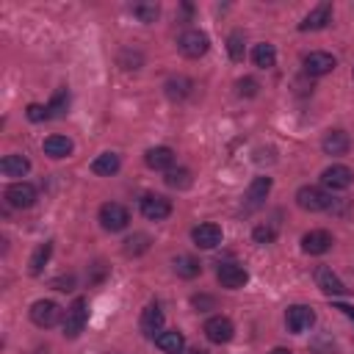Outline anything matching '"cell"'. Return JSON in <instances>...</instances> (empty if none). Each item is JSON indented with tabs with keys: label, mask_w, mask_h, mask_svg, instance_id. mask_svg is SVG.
Returning a JSON list of instances; mask_svg holds the SVG:
<instances>
[{
	"label": "cell",
	"mask_w": 354,
	"mask_h": 354,
	"mask_svg": "<svg viewBox=\"0 0 354 354\" xmlns=\"http://www.w3.org/2000/svg\"><path fill=\"white\" fill-rule=\"evenodd\" d=\"M177 47L185 58H202L207 50H210V39L207 33H202L199 28H188L183 30V36L177 39Z\"/></svg>",
	"instance_id": "1"
},
{
	"label": "cell",
	"mask_w": 354,
	"mask_h": 354,
	"mask_svg": "<svg viewBox=\"0 0 354 354\" xmlns=\"http://www.w3.org/2000/svg\"><path fill=\"white\" fill-rule=\"evenodd\" d=\"M86 321H88L86 299H75V301L66 307V313H64V337H69V340L80 337V332H83Z\"/></svg>",
	"instance_id": "2"
},
{
	"label": "cell",
	"mask_w": 354,
	"mask_h": 354,
	"mask_svg": "<svg viewBox=\"0 0 354 354\" xmlns=\"http://www.w3.org/2000/svg\"><path fill=\"white\" fill-rule=\"evenodd\" d=\"M296 205H299L301 210L318 213V210H326V207L332 205V196H329L324 188H318V185H301V188L296 191Z\"/></svg>",
	"instance_id": "3"
},
{
	"label": "cell",
	"mask_w": 354,
	"mask_h": 354,
	"mask_svg": "<svg viewBox=\"0 0 354 354\" xmlns=\"http://www.w3.org/2000/svg\"><path fill=\"white\" fill-rule=\"evenodd\" d=\"M127 221H130V213H127L124 205H119V202H105V205L100 207V224H102V230L119 232V230L127 227Z\"/></svg>",
	"instance_id": "4"
},
{
	"label": "cell",
	"mask_w": 354,
	"mask_h": 354,
	"mask_svg": "<svg viewBox=\"0 0 354 354\" xmlns=\"http://www.w3.org/2000/svg\"><path fill=\"white\" fill-rule=\"evenodd\" d=\"M138 207H141V216L149 218V221H163L171 213V202L166 196H160V194H144Z\"/></svg>",
	"instance_id": "5"
},
{
	"label": "cell",
	"mask_w": 354,
	"mask_h": 354,
	"mask_svg": "<svg viewBox=\"0 0 354 354\" xmlns=\"http://www.w3.org/2000/svg\"><path fill=\"white\" fill-rule=\"evenodd\" d=\"M232 335H235V326H232V321L227 315H213V318L205 321V337L210 343H218V346L221 343H230Z\"/></svg>",
	"instance_id": "6"
},
{
	"label": "cell",
	"mask_w": 354,
	"mask_h": 354,
	"mask_svg": "<svg viewBox=\"0 0 354 354\" xmlns=\"http://www.w3.org/2000/svg\"><path fill=\"white\" fill-rule=\"evenodd\" d=\"M321 183H324V188H329V191H346V188L354 183V171H351L348 166H343V163H335V166L324 169Z\"/></svg>",
	"instance_id": "7"
},
{
	"label": "cell",
	"mask_w": 354,
	"mask_h": 354,
	"mask_svg": "<svg viewBox=\"0 0 354 354\" xmlns=\"http://www.w3.org/2000/svg\"><path fill=\"white\" fill-rule=\"evenodd\" d=\"M6 202H8L11 207H19V210L33 207V202H36V188H33L30 183H25V180L11 183V185L6 188Z\"/></svg>",
	"instance_id": "8"
},
{
	"label": "cell",
	"mask_w": 354,
	"mask_h": 354,
	"mask_svg": "<svg viewBox=\"0 0 354 354\" xmlns=\"http://www.w3.org/2000/svg\"><path fill=\"white\" fill-rule=\"evenodd\" d=\"M216 279L221 282V288L238 290V288H243V285H246L249 274H246V268H243V266H238V263H218V268H216Z\"/></svg>",
	"instance_id": "9"
},
{
	"label": "cell",
	"mask_w": 354,
	"mask_h": 354,
	"mask_svg": "<svg viewBox=\"0 0 354 354\" xmlns=\"http://www.w3.org/2000/svg\"><path fill=\"white\" fill-rule=\"evenodd\" d=\"M58 318H61V307L55 304V301H50V299H39V301H33V307H30V321L36 324V326H55L58 324Z\"/></svg>",
	"instance_id": "10"
},
{
	"label": "cell",
	"mask_w": 354,
	"mask_h": 354,
	"mask_svg": "<svg viewBox=\"0 0 354 354\" xmlns=\"http://www.w3.org/2000/svg\"><path fill=\"white\" fill-rule=\"evenodd\" d=\"M285 324H288L290 332L301 335V332H307V329L315 324V313H313V307H307V304H293V307H288V313H285Z\"/></svg>",
	"instance_id": "11"
},
{
	"label": "cell",
	"mask_w": 354,
	"mask_h": 354,
	"mask_svg": "<svg viewBox=\"0 0 354 354\" xmlns=\"http://www.w3.org/2000/svg\"><path fill=\"white\" fill-rule=\"evenodd\" d=\"M335 66H337V61H335V55H329V53L315 50V53H307V55H304V72L313 75V77L329 75Z\"/></svg>",
	"instance_id": "12"
},
{
	"label": "cell",
	"mask_w": 354,
	"mask_h": 354,
	"mask_svg": "<svg viewBox=\"0 0 354 354\" xmlns=\"http://www.w3.org/2000/svg\"><path fill=\"white\" fill-rule=\"evenodd\" d=\"M268 191H271V177H254L249 183L246 194H243V207L246 210H257L263 205V199L268 196Z\"/></svg>",
	"instance_id": "13"
},
{
	"label": "cell",
	"mask_w": 354,
	"mask_h": 354,
	"mask_svg": "<svg viewBox=\"0 0 354 354\" xmlns=\"http://www.w3.org/2000/svg\"><path fill=\"white\" fill-rule=\"evenodd\" d=\"M191 241H194L199 249H216V246L221 243V227L205 221V224H199V227L191 230Z\"/></svg>",
	"instance_id": "14"
},
{
	"label": "cell",
	"mask_w": 354,
	"mask_h": 354,
	"mask_svg": "<svg viewBox=\"0 0 354 354\" xmlns=\"http://www.w3.org/2000/svg\"><path fill=\"white\" fill-rule=\"evenodd\" d=\"M315 285H318L326 296H340V293H346L343 279H340L329 266H318V268H315Z\"/></svg>",
	"instance_id": "15"
},
{
	"label": "cell",
	"mask_w": 354,
	"mask_h": 354,
	"mask_svg": "<svg viewBox=\"0 0 354 354\" xmlns=\"http://www.w3.org/2000/svg\"><path fill=\"white\" fill-rule=\"evenodd\" d=\"M332 235L326 232V230H310V232H304V238H301V249L307 252V254H324V252H329L332 249Z\"/></svg>",
	"instance_id": "16"
},
{
	"label": "cell",
	"mask_w": 354,
	"mask_h": 354,
	"mask_svg": "<svg viewBox=\"0 0 354 354\" xmlns=\"http://www.w3.org/2000/svg\"><path fill=\"white\" fill-rule=\"evenodd\" d=\"M332 22V3H321L315 6L301 22H299V30H321Z\"/></svg>",
	"instance_id": "17"
},
{
	"label": "cell",
	"mask_w": 354,
	"mask_h": 354,
	"mask_svg": "<svg viewBox=\"0 0 354 354\" xmlns=\"http://www.w3.org/2000/svg\"><path fill=\"white\" fill-rule=\"evenodd\" d=\"M144 163L155 171H169V169H174V152L169 147H152V149H147Z\"/></svg>",
	"instance_id": "18"
},
{
	"label": "cell",
	"mask_w": 354,
	"mask_h": 354,
	"mask_svg": "<svg viewBox=\"0 0 354 354\" xmlns=\"http://www.w3.org/2000/svg\"><path fill=\"white\" fill-rule=\"evenodd\" d=\"M348 147H351V138H348L346 130H329V133L324 136V141H321V149H324L326 155H346Z\"/></svg>",
	"instance_id": "19"
},
{
	"label": "cell",
	"mask_w": 354,
	"mask_h": 354,
	"mask_svg": "<svg viewBox=\"0 0 354 354\" xmlns=\"http://www.w3.org/2000/svg\"><path fill=\"white\" fill-rule=\"evenodd\" d=\"M138 326H141V332L147 337H155V332H160V326H163V310L158 304H147L144 313H141Z\"/></svg>",
	"instance_id": "20"
},
{
	"label": "cell",
	"mask_w": 354,
	"mask_h": 354,
	"mask_svg": "<svg viewBox=\"0 0 354 354\" xmlns=\"http://www.w3.org/2000/svg\"><path fill=\"white\" fill-rule=\"evenodd\" d=\"M155 346H158L160 351H166V354H180L183 346H185V337H183V332H177V329H166V332H158V335H155Z\"/></svg>",
	"instance_id": "21"
},
{
	"label": "cell",
	"mask_w": 354,
	"mask_h": 354,
	"mask_svg": "<svg viewBox=\"0 0 354 354\" xmlns=\"http://www.w3.org/2000/svg\"><path fill=\"white\" fill-rule=\"evenodd\" d=\"M119 166H122V160H119L116 152H102V155H97V158L91 160V171L100 174V177H111V174H116Z\"/></svg>",
	"instance_id": "22"
},
{
	"label": "cell",
	"mask_w": 354,
	"mask_h": 354,
	"mask_svg": "<svg viewBox=\"0 0 354 354\" xmlns=\"http://www.w3.org/2000/svg\"><path fill=\"white\" fill-rule=\"evenodd\" d=\"M41 149H44V155H50V158L58 160V158H66L72 152V141L66 136H47L44 144H41Z\"/></svg>",
	"instance_id": "23"
},
{
	"label": "cell",
	"mask_w": 354,
	"mask_h": 354,
	"mask_svg": "<svg viewBox=\"0 0 354 354\" xmlns=\"http://www.w3.org/2000/svg\"><path fill=\"white\" fill-rule=\"evenodd\" d=\"M171 266H174V274L183 277V279H194V277H199V271H202L199 260L191 257V254H177V257L171 260Z\"/></svg>",
	"instance_id": "24"
},
{
	"label": "cell",
	"mask_w": 354,
	"mask_h": 354,
	"mask_svg": "<svg viewBox=\"0 0 354 354\" xmlns=\"http://www.w3.org/2000/svg\"><path fill=\"white\" fill-rule=\"evenodd\" d=\"M28 169H30V163H28V158H22V155H6V158L0 160V171H3L6 177H25Z\"/></svg>",
	"instance_id": "25"
},
{
	"label": "cell",
	"mask_w": 354,
	"mask_h": 354,
	"mask_svg": "<svg viewBox=\"0 0 354 354\" xmlns=\"http://www.w3.org/2000/svg\"><path fill=\"white\" fill-rule=\"evenodd\" d=\"M252 61H254V66H260V69H271V66L277 64V50H274V44H268V41L254 44Z\"/></svg>",
	"instance_id": "26"
},
{
	"label": "cell",
	"mask_w": 354,
	"mask_h": 354,
	"mask_svg": "<svg viewBox=\"0 0 354 354\" xmlns=\"http://www.w3.org/2000/svg\"><path fill=\"white\" fill-rule=\"evenodd\" d=\"M163 88H166V97H169V100H185V97L191 94V88H194V83H191L188 77H183V75H177V77H169Z\"/></svg>",
	"instance_id": "27"
},
{
	"label": "cell",
	"mask_w": 354,
	"mask_h": 354,
	"mask_svg": "<svg viewBox=\"0 0 354 354\" xmlns=\"http://www.w3.org/2000/svg\"><path fill=\"white\" fill-rule=\"evenodd\" d=\"M130 14H133L138 22L149 25V22H155V19H158L160 6H158V3H136V6H130Z\"/></svg>",
	"instance_id": "28"
},
{
	"label": "cell",
	"mask_w": 354,
	"mask_h": 354,
	"mask_svg": "<svg viewBox=\"0 0 354 354\" xmlns=\"http://www.w3.org/2000/svg\"><path fill=\"white\" fill-rule=\"evenodd\" d=\"M66 108H69V91L66 88H58L53 94V100L47 102V113H50V119H61L66 113Z\"/></svg>",
	"instance_id": "29"
},
{
	"label": "cell",
	"mask_w": 354,
	"mask_h": 354,
	"mask_svg": "<svg viewBox=\"0 0 354 354\" xmlns=\"http://www.w3.org/2000/svg\"><path fill=\"white\" fill-rule=\"evenodd\" d=\"M50 252H53V246H50V243H39V246H36V252L30 254L28 271H30L33 277H39V274H41V268H44V266H47V260H50Z\"/></svg>",
	"instance_id": "30"
},
{
	"label": "cell",
	"mask_w": 354,
	"mask_h": 354,
	"mask_svg": "<svg viewBox=\"0 0 354 354\" xmlns=\"http://www.w3.org/2000/svg\"><path fill=\"white\" fill-rule=\"evenodd\" d=\"M124 254L127 257H138V254H144L147 249H149V235H144V232H136V235H130L127 241H124Z\"/></svg>",
	"instance_id": "31"
},
{
	"label": "cell",
	"mask_w": 354,
	"mask_h": 354,
	"mask_svg": "<svg viewBox=\"0 0 354 354\" xmlns=\"http://www.w3.org/2000/svg\"><path fill=\"white\" fill-rule=\"evenodd\" d=\"M163 180H166V185H169V188H177V191H183V188H188V185L194 183L188 169H169Z\"/></svg>",
	"instance_id": "32"
},
{
	"label": "cell",
	"mask_w": 354,
	"mask_h": 354,
	"mask_svg": "<svg viewBox=\"0 0 354 354\" xmlns=\"http://www.w3.org/2000/svg\"><path fill=\"white\" fill-rule=\"evenodd\" d=\"M227 53L232 61H243V53H246V41H243V33L241 30H232L227 36Z\"/></svg>",
	"instance_id": "33"
},
{
	"label": "cell",
	"mask_w": 354,
	"mask_h": 354,
	"mask_svg": "<svg viewBox=\"0 0 354 354\" xmlns=\"http://www.w3.org/2000/svg\"><path fill=\"white\" fill-rule=\"evenodd\" d=\"M252 238H254L257 243H271V241L277 238V227H271V224H260V227H254Z\"/></svg>",
	"instance_id": "34"
},
{
	"label": "cell",
	"mask_w": 354,
	"mask_h": 354,
	"mask_svg": "<svg viewBox=\"0 0 354 354\" xmlns=\"http://www.w3.org/2000/svg\"><path fill=\"white\" fill-rule=\"evenodd\" d=\"M235 88H238V97H254L260 86H257L254 77H241V80L235 83Z\"/></svg>",
	"instance_id": "35"
},
{
	"label": "cell",
	"mask_w": 354,
	"mask_h": 354,
	"mask_svg": "<svg viewBox=\"0 0 354 354\" xmlns=\"http://www.w3.org/2000/svg\"><path fill=\"white\" fill-rule=\"evenodd\" d=\"M25 113H28V119H30V122H44V119H50L47 105H39V102H30Z\"/></svg>",
	"instance_id": "36"
},
{
	"label": "cell",
	"mask_w": 354,
	"mask_h": 354,
	"mask_svg": "<svg viewBox=\"0 0 354 354\" xmlns=\"http://www.w3.org/2000/svg\"><path fill=\"white\" fill-rule=\"evenodd\" d=\"M55 288H58V290H72V277H66V279H55Z\"/></svg>",
	"instance_id": "37"
},
{
	"label": "cell",
	"mask_w": 354,
	"mask_h": 354,
	"mask_svg": "<svg viewBox=\"0 0 354 354\" xmlns=\"http://www.w3.org/2000/svg\"><path fill=\"white\" fill-rule=\"evenodd\" d=\"M337 310H343V313H346V315L354 321V307H351V304H337Z\"/></svg>",
	"instance_id": "38"
},
{
	"label": "cell",
	"mask_w": 354,
	"mask_h": 354,
	"mask_svg": "<svg viewBox=\"0 0 354 354\" xmlns=\"http://www.w3.org/2000/svg\"><path fill=\"white\" fill-rule=\"evenodd\" d=\"M268 354H293V351H290V348H271Z\"/></svg>",
	"instance_id": "39"
},
{
	"label": "cell",
	"mask_w": 354,
	"mask_h": 354,
	"mask_svg": "<svg viewBox=\"0 0 354 354\" xmlns=\"http://www.w3.org/2000/svg\"><path fill=\"white\" fill-rule=\"evenodd\" d=\"M191 354H207V351H202V348H194V351H191Z\"/></svg>",
	"instance_id": "40"
},
{
	"label": "cell",
	"mask_w": 354,
	"mask_h": 354,
	"mask_svg": "<svg viewBox=\"0 0 354 354\" xmlns=\"http://www.w3.org/2000/svg\"><path fill=\"white\" fill-rule=\"evenodd\" d=\"M351 75H354V72H351Z\"/></svg>",
	"instance_id": "41"
}]
</instances>
